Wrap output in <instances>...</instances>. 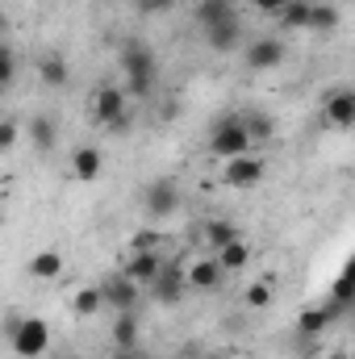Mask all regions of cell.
<instances>
[{"label": "cell", "mask_w": 355, "mask_h": 359, "mask_svg": "<svg viewBox=\"0 0 355 359\" xmlns=\"http://www.w3.org/2000/svg\"><path fill=\"white\" fill-rule=\"evenodd\" d=\"M209 155H217L222 163H230V159H239V155H255V138L247 134L243 113L222 117V121L213 126V134H209Z\"/></svg>", "instance_id": "cell-1"}, {"label": "cell", "mask_w": 355, "mask_h": 359, "mask_svg": "<svg viewBox=\"0 0 355 359\" xmlns=\"http://www.w3.org/2000/svg\"><path fill=\"white\" fill-rule=\"evenodd\" d=\"M121 72H126V92H134V96H151L155 88V55H151V46L147 42H126L121 46Z\"/></svg>", "instance_id": "cell-2"}, {"label": "cell", "mask_w": 355, "mask_h": 359, "mask_svg": "<svg viewBox=\"0 0 355 359\" xmlns=\"http://www.w3.org/2000/svg\"><path fill=\"white\" fill-rule=\"evenodd\" d=\"M180 205H184V192H180L176 176H155L147 188H142V209H147L151 222H168V217H176Z\"/></svg>", "instance_id": "cell-3"}, {"label": "cell", "mask_w": 355, "mask_h": 359, "mask_svg": "<svg viewBox=\"0 0 355 359\" xmlns=\"http://www.w3.org/2000/svg\"><path fill=\"white\" fill-rule=\"evenodd\" d=\"M92 121H96V126L121 130V126H126V88L100 84V88L92 92Z\"/></svg>", "instance_id": "cell-4"}, {"label": "cell", "mask_w": 355, "mask_h": 359, "mask_svg": "<svg viewBox=\"0 0 355 359\" xmlns=\"http://www.w3.org/2000/svg\"><path fill=\"white\" fill-rule=\"evenodd\" d=\"M13 355L17 359H38V355H46V347H51V326L42 322V318H25L21 322V330L13 334Z\"/></svg>", "instance_id": "cell-5"}, {"label": "cell", "mask_w": 355, "mask_h": 359, "mask_svg": "<svg viewBox=\"0 0 355 359\" xmlns=\"http://www.w3.org/2000/svg\"><path fill=\"white\" fill-rule=\"evenodd\" d=\"M100 292H105V305H109L113 313H130V309H138V292H142V284L130 280L126 271H113V276L100 280Z\"/></svg>", "instance_id": "cell-6"}, {"label": "cell", "mask_w": 355, "mask_h": 359, "mask_svg": "<svg viewBox=\"0 0 355 359\" xmlns=\"http://www.w3.org/2000/svg\"><path fill=\"white\" fill-rule=\"evenodd\" d=\"M184 280H188V288H196V292H217L222 280H226V268H222L217 255H196V259L184 268Z\"/></svg>", "instance_id": "cell-7"}, {"label": "cell", "mask_w": 355, "mask_h": 359, "mask_svg": "<svg viewBox=\"0 0 355 359\" xmlns=\"http://www.w3.org/2000/svg\"><path fill=\"white\" fill-rule=\"evenodd\" d=\"M264 176H267V163L260 155H239V159H230L222 168V184L226 188H255Z\"/></svg>", "instance_id": "cell-8"}, {"label": "cell", "mask_w": 355, "mask_h": 359, "mask_svg": "<svg viewBox=\"0 0 355 359\" xmlns=\"http://www.w3.org/2000/svg\"><path fill=\"white\" fill-rule=\"evenodd\" d=\"M284 42L280 38H255L247 50H243V59H247V67L251 72H272V67H280L284 63Z\"/></svg>", "instance_id": "cell-9"}, {"label": "cell", "mask_w": 355, "mask_h": 359, "mask_svg": "<svg viewBox=\"0 0 355 359\" xmlns=\"http://www.w3.org/2000/svg\"><path fill=\"white\" fill-rule=\"evenodd\" d=\"M100 172H105V155H100V147L84 142V147H76V151H72V176L80 180V184L100 180Z\"/></svg>", "instance_id": "cell-10"}, {"label": "cell", "mask_w": 355, "mask_h": 359, "mask_svg": "<svg viewBox=\"0 0 355 359\" xmlns=\"http://www.w3.org/2000/svg\"><path fill=\"white\" fill-rule=\"evenodd\" d=\"M25 134H29V142H34L38 155H51V151L59 147V126H55L51 113H34L29 126H25Z\"/></svg>", "instance_id": "cell-11"}, {"label": "cell", "mask_w": 355, "mask_h": 359, "mask_svg": "<svg viewBox=\"0 0 355 359\" xmlns=\"http://www.w3.org/2000/svg\"><path fill=\"white\" fill-rule=\"evenodd\" d=\"M326 121L339 126V130H351L355 126V88H335L326 96Z\"/></svg>", "instance_id": "cell-12"}, {"label": "cell", "mask_w": 355, "mask_h": 359, "mask_svg": "<svg viewBox=\"0 0 355 359\" xmlns=\"http://www.w3.org/2000/svg\"><path fill=\"white\" fill-rule=\"evenodd\" d=\"M126 276H130V280H138L142 288H151V284L163 276V259H159L155 251H134V255L126 259Z\"/></svg>", "instance_id": "cell-13"}, {"label": "cell", "mask_w": 355, "mask_h": 359, "mask_svg": "<svg viewBox=\"0 0 355 359\" xmlns=\"http://www.w3.org/2000/svg\"><path fill=\"white\" fill-rule=\"evenodd\" d=\"M34 72H38V80H42L46 88H63V84L72 80V67H67V59H63V55H55V50H46V55H38V63H34Z\"/></svg>", "instance_id": "cell-14"}, {"label": "cell", "mask_w": 355, "mask_h": 359, "mask_svg": "<svg viewBox=\"0 0 355 359\" xmlns=\"http://www.w3.org/2000/svg\"><path fill=\"white\" fill-rule=\"evenodd\" d=\"M138 339H142L138 309H130V313H117V318H113V347H117V351H138Z\"/></svg>", "instance_id": "cell-15"}, {"label": "cell", "mask_w": 355, "mask_h": 359, "mask_svg": "<svg viewBox=\"0 0 355 359\" xmlns=\"http://www.w3.org/2000/svg\"><path fill=\"white\" fill-rule=\"evenodd\" d=\"M151 288H155V301H163V305H180L184 292H188V280H184V271L163 268V276H159Z\"/></svg>", "instance_id": "cell-16"}, {"label": "cell", "mask_w": 355, "mask_h": 359, "mask_svg": "<svg viewBox=\"0 0 355 359\" xmlns=\"http://www.w3.org/2000/svg\"><path fill=\"white\" fill-rule=\"evenodd\" d=\"M205 34V42L217 50V55H226V50H234L239 42H243V21L234 17V21H222V25H213V29H201Z\"/></svg>", "instance_id": "cell-17"}, {"label": "cell", "mask_w": 355, "mask_h": 359, "mask_svg": "<svg viewBox=\"0 0 355 359\" xmlns=\"http://www.w3.org/2000/svg\"><path fill=\"white\" fill-rule=\"evenodd\" d=\"M234 238H239V230H234V222H226V217H209V222L201 226V243L213 247V255H217L222 247H230Z\"/></svg>", "instance_id": "cell-18"}, {"label": "cell", "mask_w": 355, "mask_h": 359, "mask_svg": "<svg viewBox=\"0 0 355 359\" xmlns=\"http://www.w3.org/2000/svg\"><path fill=\"white\" fill-rule=\"evenodd\" d=\"M234 17H239V13H234L230 0H201V4H196V25H201V29H213V25L234 21Z\"/></svg>", "instance_id": "cell-19"}, {"label": "cell", "mask_w": 355, "mask_h": 359, "mask_svg": "<svg viewBox=\"0 0 355 359\" xmlns=\"http://www.w3.org/2000/svg\"><path fill=\"white\" fill-rule=\"evenodd\" d=\"M67 271V259L59 255V251H38L34 259H29V276L34 280H59Z\"/></svg>", "instance_id": "cell-20"}, {"label": "cell", "mask_w": 355, "mask_h": 359, "mask_svg": "<svg viewBox=\"0 0 355 359\" xmlns=\"http://www.w3.org/2000/svg\"><path fill=\"white\" fill-rule=\"evenodd\" d=\"M105 309V292H100V284H88V288H80L76 297H72V313L76 318H96Z\"/></svg>", "instance_id": "cell-21"}, {"label": "cell", "mask_w": 355, "mask_h": 359, "mask_svg": "<svg viewBox=\"0 0 355 359\" xmlns=\"http://www.w3.org/2000/svg\"><path fill=\"white\" fill-rule=\"evenodd\" d=\"M330 318H335V305H309L305 313H301V322H297V330L309 339V334H322L326 326H330Z\"/></svg>", "instance_id": "cell-22"}, {"label": "cell", "mask_w": 355, "mask_h": 359, "mask_svg": "<svg viewBox=\"0 0 355 359\" xmlns=\"http://www.w3.org/2000/svg\"><path fill=\"white\" fill-rule=\"evenodd\" d=\"M217 259H222V268H226V276H230V271L239 276V271H243L247 264H251V247H247L243 238H234L230 247H222V251H217Z\"/></svg>", "instance_id": "cell-23"}, {"label": "cell", "mask_w": 355, "mask_h": 359, "mask_svg": "<svg viewBox=\"0 0 355 359\" xmlns=\"http://www.w3.org/2000/svg\"><path fill=\"white\" fill-rule=\"evenodd\" d=\"M280 21H284L288 29H309V25H314V4H309V0H288L284 13H280Z\"/></svg>", "instance_id": "cell-24"}, {"label": "cell", "mask_w": 355, "mask_h": 359, "mask_svg": "<svg viewBox=\"0 0 355 359\" xmlns=\"http://www.w3.org/2000/svg\"><path fill=\"white\" fill-rule=\"evenodd\" d=\"M243 301H247V309H267V305L276 301L272 276H264V280H251V284H247V292H243Z\"/></svg>", "instance_id": "cell-25"}, {"label": "cell", "mask_w": 355, "mask_h": 359, "mask_svg": "<svg viewBox=\"0 0 355 359\" xmlns=\"http://www.w3.org/2000/svg\"><path fill=\"white\" fill-rule=\"evenodd\" d=\"M243 121H247V134L255 138V147H260V142H267V138L276 134V121H272L267 113H243Z\"/></svg>", "instance_id": "cell-26"}, {"label": "cell", "mask_w": 355, "mask_h": 359, "mask_svg": "<svg viewBox=\"0 0 355 359\" xmlns=\"http://www.w3.org/2000/svg\"><path fill=\"white\" fill-rule=\"evenodd\" d=\"M339 25V8L335 4H314V25L309 29H335Z\"/></svg>", "instance_id": "cell-27"}, {"label": "cell", "mask_w": 355, "mask_h": 359, "mask_svg": "<svg viewBox=\"0 0 355 359\" xmlns=\"http://www.w3.org/2000/svg\"><path fill=\"white\" fill-rule=\"evenodd\" d=\"M13 80H17V50H13V46H4V67H0V84H4V88H13Z\"/></svg>", "instance_id": "cell-28"}, {"label": "cell", "mask_w": 355, "mask_h": 359, "mask_svg": "<svg viewBox=\"0 0 355 359\" xmlns=\"http://www.w3.org/2000/svg\"><path fill=\"white\" fill-rule=\"evenodd\" d=\"M13 147H17V121L4 117L0 121V151H13Z\"/></svg>", "instance_id": "cell-29"}, {"label": "cell", "mask_w": 355, "mask_h": 359, "mask_svg": "<svg viewBox=\"0 0 355 359\" xmlns=\"http://www.w3.org/2000/svg\"><path fill=\"white\" fill-rule=\"evenodd\" d=\"M251 4H255V8H260V13H272V17H280V13H284V4H288V0H251Z\"/></svg>", "instance_id": "cell-30"}, {"label": "cell", "mask_w": 355, "mask_h": 359, "mask_svg": "<svg viewBox=\"0 0 355 359\" xmlns=\"http://www.w3.org/2000/svg\"><path fill=\"white\" fill-rule=\"evenodd\" d=\"M21 322H25L21 313H8V318H4V343H13V334L21 330Z\"/></svg>", "instance_id": "cell-31"}, {"label": "cell", "mask_w": 355, "mask_h": 359, "mask_svg": "<svg viewBox=\"0 0 355 359\" xmlns=\"http://www.w3.org/2000/svg\"><path fill=\"white\" fill-rule=\"evenodd\" d=\"M113 359H147V355H142V351H117Z\"/></svg>", "instance_id": "cell-32"}, {"label": "cell", "mask_w": 355, "mask_h": 359, "mask_svg": "<svg viewBox=\"0 0 355 359\" xmlns=\"http://www.w3.org/2000/svg\"><path fill=\"white\" fill-rule=\"evenodd\" d=\"M196 359H226L222 351H205V355H196Z\"/></svg>", "instance_id": "cell-33"}, {"label": "cell", "mask_w": 355, "mask_h": 359, "mask_svg": "<svg viewBox=\"0 0 355 359\" xmlns=\"http://www.w3.org/2000/svg\"><path fill=\"white\" fill-rule=\"evenodd\" d=\"M326 359H347V355H343V351H330V355H326Z\"/></svg>", "instance_id": "cell-34"}, {"label": "cell", "mask_w": 355, "mask_h": 359, "mask_svg": "<svg viewBox=\"0 0 355 359\" xmlns=\"http://www.w3.org/2000/svg\"><path fill=\"white\" fill-rule=\"evenodd\" d=\"M72 359H84V355H72Z\"/></svg>", "instance_id": "cell-35"}, {"label": "cell", "mask_w": 355, "mask_h": 359, "mask_svg": "<svg viewBox=\"0 0 355 359\" xmlns=\"http://www.w3.org/2000/svg\"><path fill=\"white\" fill-rule=\"evenodd\" d=\"M163 4H168V0H163Z\"/></svg>", "instance_id": "cell-36"}]
</instances>
